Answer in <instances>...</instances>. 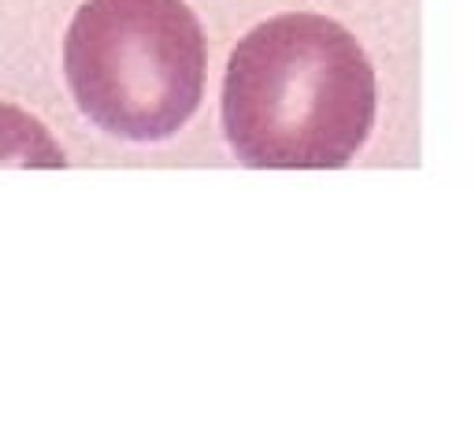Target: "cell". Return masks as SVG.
Segmentation results:
<instances>
[{
  "label": "cell",
  "instance_id": "3957f363",
  "mask_svg": "<svg viewBox=\"0 0 475 427\" xmlns=\"http://www.w3.org/2000/svg\"><path fill=\"white\" fill-rule=\"evenodd\" d=\"M0 164L5 168H63V149L42 120L15 104H0Z\"/></svg>",
  "mask_w": 475,
  "mask_h": 427
},
{
  "label": "cell",
  "instance_id": "7a4b0ae2",
  "mask_svg": "<svg viewBox=\"0 0 475 427\" xmlns=\"http://www.w3.org/2000/svg\"><path fill=\"white\" fill-rule=\"evenodd\" d=\"M205 30L186 0H86L63 42L86 120L123 141L175 138L205 97Z\"/></svg>",
  "mask_w": 475,
  "mask_h": 427
},
{
  "label": "cell",
  "instance_id": "6da1fadb",
  "mask_svg": "<svg viewBox=\"0 0 475 427\" xmlns=\"http://www.w3.org/2000/svg\"><path fill=\"white\" fill-rule=\"evenodd\" d=\"M375 127V67L334 19L290 12L253 26L223 74V131L246 168H345Z\"/></svg>",
  "mask_w": 475,
  "mask_h": 427
}]
</instances>
